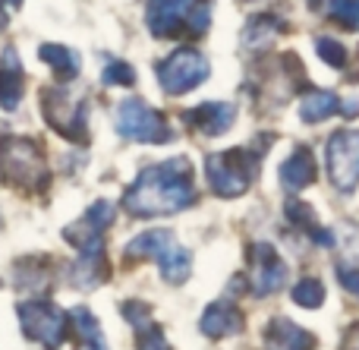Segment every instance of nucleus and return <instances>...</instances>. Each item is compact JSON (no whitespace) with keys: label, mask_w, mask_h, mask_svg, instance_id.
<instances>
[{"label":"nucleus","mask_w":359,"mask_h":350,"mask_svg":"<svg viewBox=\"0 0 359 350\" xmlns=\"http://www.w3.org/2000/svg\"><path fill=\"white\" fill-rule=\"evenodd\" d=\"M196 202V183H192L189 158H170L145 168L130 189L123 193V208L136 218H158V215H177Z\"/></svg>","instance_id":"1"},{"label":"nucleus","mask_w":359,"mask_h":350,"mask_svg":"<svg viewBox=\"0 0 359 350\" xmlns=\"http://www.w3.org/2000/svg\"><path fill=\"white\" fill-rule=\"evenodd\" d=\"M145 25L155 38H177L180 32L205 35L211 25L208 0H149Z\"/></svg>","instance_id":"2"},{"label":"nucleus","mask_w":359,"mask_h":350,"mask_svg":"<svg viewBox=\"0 0 359 350\" xmlns=\"http://www.w3.org/2000/svg\"><path fill=\"white\" fill-rule=\"evenodd\" d=\"M208 168V183L221 199H236L252 187L255 174H259V152L249 149H227L217 152L205 161Z\"/></svg>","instance_id":"3"},{"label":"nucleus","mask_w":359,"mask_h":350,"mask_svg":"<svg viewBox=\"0 0 359 350\" xmlns=\"http://www.w3.org/2000/svg\"><path fill=\"white\" fill-rule=\"evenodd\" d=\"M117 133L130 142H145V145H164L174 139V133L168 130V120L161 111H155L151 105L139 98H126L117 107Z\"/></svg>","instance_id":"4"},{"label":"nucleus","mask_w":359,"mask_h":350,"mask_svg":"<svg viewBox=\"0 0 359 350\" xmlns=\"http://www.w3.org/2000/svg\"><path fill=\"white\" fill-rule=\"evenodd\" d=\"M0 158H4V177L19 187L29 189H41L44 183V158H41V145L35 139L25 136H10L0 142Z\"/></svg>","instance_id":"5"},{"label":"nucleus","mask_w":359,"mask_h":350,"mask_svg":"<svg viewBox=\"0 0 359 350\" xmlns=\"http://www.w3.org/2000/svg\"><path fill=\"white\" fill-rule=\"evenodd\" d=\"M208 57L196 48H180L158 63V82L168 95H186L208 79Z\"/></svg>","instance_id":"6"},{"label":"nucleus","mask_w":359,"mask_h":350,"mask_svg":"<svg viewBox=\"0 0 359 350\" xmlns=\"http://www.w3.org/2000/svg\"><path fill=\"white\" fill-rule=\"evenodd\" d=\"M19 322H22L25 338L38 341L44 350H57L67 338V322L69 316L63 309H57L54 303L48 300H29L16 307Z\"/></svg>","instance_id":"7"},{"label":"nucleus","mask_w":359,"mask_h":350,"mask_svg":"<svg viewBox=\"0 0 359 350\" xmlns=\"http://www.w3.org/2000/svg\"><path fill=\"white\" fill-rule=\"evenodd\" d=\"M41 114L57 133H63L73 142H88L86 133V105H73L67 88L50 86L41 88Z\"/></svg>","instance_id":"8"},{"label":"nucleus","mask_w":359,"mask_h":350,"mask_svg":"<svg viewBox=\"0 0 359 350\" xmlns=\"http://www.w3.org/2000/svg\"><path fill=\"white\" fill-rule=\"evenodd\" d=\"M328 177L337 189L353 193L359 187V130H341L328 139Z\"/></svg>","instance_id":"9"},{"label":"nucleus","mask_w":359,"mask_h":350,"mask_svg":"<svg viewBox=\"0 0 359 350\" xmlns=\"http://www.w3.org/2000/svg\"><path fill=\"white\" fill-rule=\"evenodd\" d=\"M249 262H252V294L255 297H268V294H278L280 288L287 284L290 278V269L287 262L278 256L271 243H255L252 253H249Z\"/></svg>","instance_id":"10"},{"label":"nucleus","mask_w":359,"mask_h":350,"mask_svg":"<svg viewBox=\"0 0 359 350\" xmlns=\"http://www.w3.org/2000/svg\"><path fill=\"white\" fill-rule=\"evenodd\" d=\"M236 107L230 101H202L192 111H183V123H189V130H198L202 136H221L233 126Z\"/></svg>","instance_id":"11"},{"label":"nucleus","mask_w":359,"mask_h":350,"mask_svg":"<svg viewBox=\"0 0 359 350\" xmlns=\"http://www.w3.org/2000/svg\"><path fill=\"white\" fill-rule=\"evenodd\" d=\"M316 335L306 332L303 325H297V322L284 319V316H278V319H271L265 325V347L268 350H316Z\"/></svg>","instance_id":"12"},{"label":"nucleus","mask_w":359,"mask_h":350,"mask_svg":"<svg viewBox=\"0 0 359 350\" xmlns=\"http://www.w3.org/2000/svg\"><path fill=\"white\" fill-rule=\"evenodd\" d=\"M198 328H202V335H208V338H230V335L243 332V313L236 309V303L217 300L205 309Z\"/></svg>","instance_id":"13"},{"label":"nucleus","mask_w":359,"mask_h":350,"mask_svg":"<svg viewBox=\"0 0 359 350\" xmlns=\"http://www.w3.org/2000/svg\"><path fill=\"white\" fill-rule=\"evenodd\" d=\"M278 174H280V187L290 189V193H299V189L312 187V183H316V177H318L316 155H312L309 149H303V145H299V149L293 152L284 164H280Z\"/></svg>","instance_id":"14"},{"label":"nucleus","mask_w":359,"mask_h":350,"mask_svg":"<svg viewBox=\"0 0 359 350\" xmlns=\"http://www.w3.org/2000/svg\"><path fill=\"white\" fill-rule=\"evenodd\" d=\"M22 63H19L16 48H6L0 57V107L4 111H16L22 101Z\"/></svg>","instance_id":"15"},{"label":"nucleus","mask_w":359,"mask_h":350,"mask_svg":"<svg viewBox=\"0 0 359 350\" xmlns=\"http://www.w3.org/2000/svg\"><path fill=\"white\" fill-rule=\"evenodd\" d=\"M284 32V22H280L278 16H268V13H262V16H252L246 22V35H243V44H246L249 51H265L268 44L274 41V38Z\"/></svg>","instance_id":"16"},{"label":"nucleus","mask_w":359,"mask_h":350,"mask_svg":"<svg viewBox=\"0 0 359 350\" xmlns=\"http://www.w3.org/2000/svg\"><path fill=\"white\" fill-rule=\"evenodd\" d=\"M341 114V98L334 92H309L299 101V117L303 123H325L328 117Z\"/></svg>","instance_id":"17"},{"label":"nucleus","mask_w":359,"mask_h":350,"mask_svg":"<svg viewBox=\"0 0 359 350\" xmlns=\"http://www.w3.org/2000/svg\"><path fill=\"white\" fill-rule=\"evenodd\" d=\"M38 57L54 69L57 79H76V76H79V67H82L79 54L63 48V44H41V48H38Z\"/></svg>","instance_id":"18"},{"label":"nucleus","mask_w":359,"mask_h":350,"mask_svg":"<svg viewBox=\"0 0 359 350\" xmlns=\"http://www.w3.org/2000/svg\"><path fill=\"white\" fill-rule=\"evenodd\" d=\"M158 269H161L164 281L183 284L192 271V253L183 250V246H177V243H170L168 250H161V256H158Z\"/></svg>","instance_id":"19"},{"label":"nucleus","mask_w":359,"mask_h":350,"mask_svg":"<svg viewBox=\"0 0 359 350\" xmlns=\"http://www.w3.org/2000/svg\"><path fill=\"white\" fill-rule=\"evenodd\" d=\"M312 10H318L325 19L359 32V0H312Z\"/></svg>","instance_id":"20"},{"label":"nucleus","mask_w":359,"mask_h":350,"mask_svg":"<svg viewBox=\"0 0 359 350\" xmlns=\"http://www.w3.org/2000/svg\"><path fill=\"white\" fill-rule=\"evenodd\" d=\"M174 243V234L170 231H145V234H139L136 240H130V246H126V256L130 259H158L161 256V250H168V246Z\"/></svg>","instance_id":"21"},{"label":"nucleus","mask_w":359,"mask_h":350,"mask_svg":"<svg viewBox=\"0 0 359 350\" xmlns=\"http://www.w3.org/2000/svg\"><path fill=\"white\" fill-rule=\"evenodd\" d=\"M290 297H293V303H297V307L316 309V307H322V300H325V288H322V281H318V278H299V281L293 284Z\"/></svg>","instance_id":"22"},{"label":"nucleus","mask_w":359,"mask_h":350,"mask_svg":"<svg viewBox=\"0 0 359 350\" xmlns=\"http://www.w3.org/2000/svg\"><path fill=\"white\" fill-rule=\"evenodd\" d=\"M114 218H117V206L114 202H107V199H98V202H92L88 206V212H86V224H92L98 234H104L107 227L114 224Z\"/></svg>","instance_id":"23"},{"label":"nucleus","mask_w":359,"mask_h":350,"mask_svg":"<svg viewBox=\"0 0 359 350\" xmlns=\"http://www.w3.org/2000/svg\"><path fill=\"white\" fill-rule=\"evenodd\" d=\"M101 82H104V86L130 88V86H136V69H133L130 63H123V60H111L104 67V73H101Z\"/></svg>","instance_id":"24"},{"label":"nucleus","mask_w":359,"mask_h":350,"mask_svg":"<svg viewBox=\"0 0 359 350\" xmlns=\"http://www.w3.org/2000/svg\"><path fill=\"white\" fill-rule=\"evenodd\" d=\"M316 51L328 67H334V69L347 67V48L341 41H334V38H316Z\"/></svg>","instance_id":"25"},{"label":"nucleus","mask_w":359,"mask_h":350,"mask_svg":"<svg viewBox=\"0 0 359 350\" xmlns=\"http://www.w3.org/2000/svg\"><path fill=\"white\" fill-rule=\"evenodd\" d=\"M284 215H287V221H290L293 227H303V231H312V227H316V212H312V206L309 202H303V199L287 202Z\"/></svg>","instance_id":"26"},{"label":"nucleus","mask_w":359,"mask_h":350,"mask_svg":"<svg viewBox=\"0 0 359 350\" xmlns=\"http://www.w3.org/2000/svg\"><path fill=\"white\" fill-rule=\"evenodd\" d=\"M123 316H126V322H133V328H139V332L151 325V307H145V303H139V300L123 303Z\"/></svg>","instance_id":"27"},{"label":"nucleus","mask_w":359,"mask_h":350,"mask_svg":"<svg viewBox=\"0 0 359 350\" xmlns=\"http://www.w3.org/2000/svg\"><path fill=\"white\" fill-rule=\"evenodd\" d=\"M139 350H170L168 338H164V332L158 325H149L139 332Z\"/></svg>","instance_id":"28"},{"label":"nucleus","mask_w":359,"mask_h":350,"mask_svg":"<svg viewBox=\"0 0 359 350\" xmlns=\"http://www.w3.org/2000/svg\"><path fill=\"white\" fill-rule=\"evenodd\" d=\"M337 281H341L344 290L359 297V269H353V265H337Z\"/></svg>","instance_id":"29"},{"label":"nucleus","mask_w":359,"mask_h":350,"mask_svg":"<svg viewBox=\"0 0 359 350\" xmlns=\"http://www.w3.org/2000/svg\"><path fill=\"white\" fill-rule=\"evenodd\" d=\"M341 350H359V325L350 328V335H347V338H344Z\"/></svg>","instance_id":"30"},{"label":"nucleus","mask_w":359,"mask_h":350,"mask_svg":"<svg viewBox=\"0 0 359 350\" xmlns=\"http://www.w3.org/2000/svg\"><path fill=\"white\" fill-rule=\"evenodd\" d=\"M341 114L344 117H356L359 114V98H347V105H341Z\"/></svg>","instance_id":"31"},{"label":"nucleus","mask_w":359,"mask_h":350,"mask_svg":"<svg viewBox=\"0 0 359 350\" xmlns=\"http://www.w3.org/2000/svg\"><path fill=\"white\" fill-rule=\"evenodd\" d=\"M4 6H6V4H4V0H0V32H4V29H6V22H10V16H6V10H4Z\"/></svg>","instance_id":"32"},{"label":"nucleus","mask_w":359,"mask_h":350,"mask_svg":"<svg viewBox=\"0 0 359 350\" xmlns=\"http://www.w3.org/2000/svg\"><path fill=\"white\" fill-rule=\"evenodd\" d=\"M6 6H13V10H19V6H22V0H4Z\"/></svg>","instance_id":"33"}]
</instances>
